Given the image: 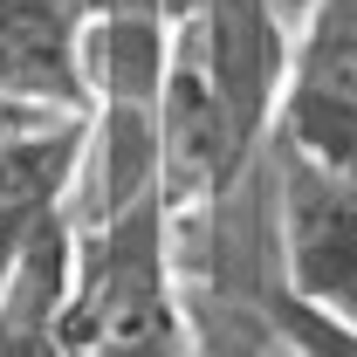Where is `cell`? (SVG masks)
<instances>
[{"label":"cell","instance_id":"obj_6","mask_svg":"<svg viewBox=\"0 0 357 357\" xmlns=\"http://www.w3.org/2000/svg\"><path fill=\"white\" fill-rule=\"evenodd\" d=\"M48 124H62V117H48V110H28V103L0 96V144H14V137H28V131H48Z\"/></svg>","mask_w":357,"mask_h":357},{"label":"cell","instance_id":"obj_4","mask_svg":"<svg viewBox=\"0 0 357 357\" xmlns=\"http://www.w3.org/2000/svg\"><path fill=\"white\" fill-rule=\"evenodd\" d=\"M289 83L357 110V0H303L289 28Z\"/></svg>","mask_w":357,"mask_h":357},{"label":"cell","instance_id":"obj_5","mask_svg":"<svg viewBox=\"0 0 357 357\" xmlns=\"http://www.w3.org/2000/svg\"><path fill=\"white\" fill-rule=\"evenodd\" d=\"M185 289H192V337H199L192 357H310L275 316V303H220L199 282Z\"/></svg>","mask_w":357,"mask_h":357},{"label":"cell","instance_id":"obj_2","mask_svg":"<svg viewBox=\"0 0 357 357\" xmlns=\"http://www.w3.org/2000/svg\"><path fill=\"white\" fill-rule=\"evenodd\" d=\"M275 255L282 296L357 323V185L275 144Z\"/></svg>","mask_w":357,"mask_h":357},{"label":"cell","instance_id":"obj_3","mask_svg":"<svg viewBox=\"0 0 357 357\" xmlns=\"http://www.w3.org/2000/svg\"><path fill=\"white\" fill-rule=\"evenodd\" d=\"M83 35L89 0H0V96L48 117H89Z\"/></svg>","mask_w":357,"mask_h":357},{"label":"cell","instance_id":"obj_1","mask_svg":"<svg viewBox=\"0 0 357 357\" xmlns=\"http://www.w3.org/2000/svg\"><path fill=\"white\" fill-rule=\"evenodd\" d=\"M69 357H192V289L178 268L165 199L103 227H76V296L62 323Z\"/></svg>","mask_w":357,"mask_h":357}]
</instances>
